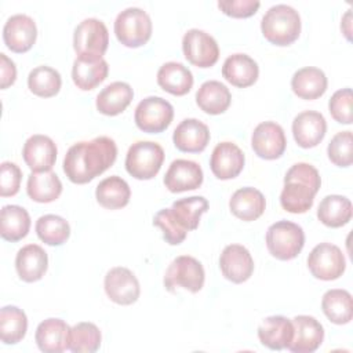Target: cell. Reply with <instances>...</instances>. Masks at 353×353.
Returning <instances> with one entry per match:
<instances>
[{"mask_svg":"<svg viewBox=\"0 0 353 353\" xmlns=\"http://www.w3.org/2000/svg\"><path fill=\"white\" fill-rule=\"evenodd\" d=\"M117 157V146L109 137L101 135L91 141L72 145L63 159V172L73 183H87L105 172Z\"/></svg>","mask_w":353,"mask_h":353,"instance_id":"obj_1","label":"cell"},{"mask_svg":"<svg viewBox=\"0 0 353 353\" xmlns=\"http://www.w3.org/2000/svg\"><path fill=\"white\" fill-rule=\"evenodd\" d=\"M320 186L321 178L319 171L312 164L296 163L284 176L280 204L291 214H303L312 208Z\"/></svg>","mask_w":353,"mask_h":353,"instance_id":"obj_2","label":"cell"},{"mask_svg":"<svg viewBox=\"0 0 353 353\" xmlns=\"http://www.w3.org/2000/svg\"><path fill=\"white\" fill-rule=\"evenodd\" d=\"M263 37L274 46H288L301 33V17L295 8L287 4L270 7L261 21Z\"/></svg>","mask_w":353,"mask_h":353,"instance_id":"obj_3","label":"cell"},{"mask_svg":"<svg viewBox=\"0 0 353 353\" xmlns=\"http://www.w3.org/2000/svg\"><path fill=\"white\" fill-rule=\"evenodd\" d=\"M305 245L303 229L290 221H279L268 228L266 247L269 252L280 259H294Z\"/></svg>","mask_w":353,"mask_h":353,"instance_id":"obj_4","label":"cell"},{"mask_svg":"<svg viewBox=\"0 0 353 353\" xmlns=\"http://www.w3.org/2000/svg\"><path fill=\"white\" fill-rule=\"evenodd\" d=\"M114 34L125 47H141L152 36V19L142 8L128 7L116 17Z\"/></svg>","mask_w":353,"mask_h":353,"instance_id":"obj_5","label":"cell"},{"mask_svg":"<svg viewBox=\"0 0 353 353\" xmlns=\"http://www.w3.org/2000/svg\"><path fill=\"white\" fill-rule=\"evenodd\" d=\"M164 161V150L157 142L138 141L132 143L125 156V170L135 179H152Z\"/></svg>","mask_w":353,"mask_h":353,"instance_id":"obj_6","label":"cell"},{"mask_svg":"<svg viewBox=\"0 0 353 353\" xmlns=\"http://www.w3.org/2000/svg\"><path fill=\"white\" fill-rule=\"evenodd\" d=\"M204 279L203 265L193 256L181 255L168 265L164 274V287L170 292L181 287L196 294L203 288Z\"/></svg>","mask_w":353,"mask_h":353,"instance_id":"obj_7","label":"cell"},{"mask_svg":"<svg viewBox=\"0 0 353 353\" xmlns=\"http://www.w3.org/2000/svg\"><path fill=\"white\" fill-rule=\"evenodd\" d=\"M172 117V105L161 97H146L137 105L134 113L137 127L149 134L164 131L171 124Z\"/></svg>","mask_w":353,"mask_h":353,"instance_id":"obj_8","label":"cell"},{"mask_svg":"<svg viewBox=\"0 0 353 353\" xmlns=\"http://www.w3.org/2000/svg\"><path fill=\"white\" fill-rule=\"evenodd\" d=\"M109 32L106 25L97 18L83 19L73 33V48L77 55L99 57L106 52Z\"/></svg>","mask_w":353,"mask_h":353,"instance_id":"obj_9","label":"cell"},{"mask_svg":"<svg viewBox=\"0 0 353 353\" xmlns=\"http://www.w3.org/2000/svg\"><path fill=\"white\" fill-rule=\"evenodd\" d=\"M307 268L316 279L331 281L343 274L346 269V259L338 245L320 243L310 251L307 256Z\"/></svg>","mask_w":353,"mask_h":353,"instance_id":"obj_10","label":"cell"},{"mask_svg":"<svg viewBox=\"0 0 353 353\" xmlns=\"http://www.w3.org/2000/svg\"><path fill=\"white\" fill-rule=\"evenodd\" d=\"M185 58L197 68H211L219 58L216 40L204 30L189 29L182 39Z\"/></svg>","mask_w":353,"mask_h":353,"instance_id":"obj_11","label":"cell"},{"mask_svg":"<svg viewBox=\"0 0 353 353\" xmlns=\"http://www.w3.org/2000/svg\"><path fill=\"white\" fill-rule=\"evenodd\" d=\"M105 292L117 305H132L139 298V281L135 274L123 266L112 268L103 280Z\"/></svg>","mask_w":353,"mask_h":353,"instance_id":"obj_12","label":"cell"},{"mask_svg":"<svg viewBox=\"0 0 353 353\" xmlns=\"http://www.w3.org/2000/svg\"><path fill=\"white\" fill-rule=\"evenodd\" d=\"M251 146L255 154L265 160H274L283 156L287 139L284 130L274 121L259 123L252 132Z\"/></svg>","mask_w":353,"mask_h":353,"instance_id":"obj_13","label":"cell"},{"mask_svg":"<svg viewBox=\"0 0 353 353\" xmlns=\"http://www.w3.org/2000/svg\"><path fill=\"white\" fill-rule=\"evenodd\" d=\"M37 37L34 21L26 14L11 15L3 28V40L8 50L14 52L29 51Z\"/></svg>","mask_w":353,"mask_h":353,"instance_id":"obj_14","label":"cell"},{"mask_svg":"<svg viewBox=\"0 0 353 353\" xmlns=\"http://www.w3.org/2000/svg\"><path fill=\"white\" fill-rule=\"evenodd\" d=\"M219 268L225 279L240 284L247 281L254 272V259L250 251L240 244H229L219 256Z\"/></svg>","mask_w":353,"mask_h":353,"instance_id":"obj_15","label":"cell"},{"mask_svg":"<svg viewBox=\"0 0 353 353\" xmlns=\"http://www.w3.org/2000/svg\"><path fill=\"white\" fill-rule=\"evenodd\" d=\"M291 321L294 325V336L287 349L292 353L316 352L324 339V328L320 321L306 314L295 316Z\"/></svg>","mask_w":353,"mask_h":353,"instance_id":"obj_16","label":"cell"},{"mask_svg":"<svg viewBox=\"0 0 353 353\" xmlns=\"http://www.w3.org/2000/svg\"><path fill=\"white\" fill-rule=\"evenodd\" d=\"M57 153L55 142L50 137L41 134L29 137L22 149L23 160L33 172L51 171L57 160Z\"/></svg>","mask_w":353,"mask_h":353,"instance_id":"obj_17","label":"cell"},{"mask_svg":"<svg viewBox=\"0 0 353 353\" xmlns=\"http://www.w3.org/2000/svg\"><path fill=\"white\" fill-rule=\"evenodd\" d=\"M245 157L241 149L233 142L218 143L210 159V167L212 174L222 181L236 178L244 167Z\"/></svg>","mask_w":353,"mask_h":353,"instance_id":"obj_18","label":"cell"},{"mask_svg":"<svg viewBox=\"0 0 353 353\" xmlns=\"http://www.w3.org/2000/svg\"><path fill=\"white\" fill-rule=\"evenodd\" d=\"M201 183L203 170L196 161L192 160H174L164 175V185L172 193L194 190L200 188Z\"/></svg>","mask_w":353,"mask_h":353,"instance_id":"obj_19","label":"cell"},{"mask_svg":"<svg viewBox=\"0 0 353 353\" xmlns=\"http://www.w3.org/2000/svg\"><path fill=\"white\" fill-rule=\"evenodd\" d=\"M327 132L324 116L316 110H305L295 116L292 121V135L295 142L303 148L317 146Z\"/></svg>","mask_w":353,"mask_h":353,"instance_id":"obj_20","label":"cell"},{"mask_svg":"<svg viewBox=\"0 0 353 353\" xmlns=\"http://www.w3.org/2000/svg\"><path fill=\"white\" fill-rule=\"evenodd\" d=\"M172 141L175 148L181 152L199 153L203 152L210 142V130L197 119H185L174 130Z\"/></svg>","mask_w":353,"mask_h":353,"instance_id":"obj_21","label":"cell"},{"mask_svg":"<svg viewBox=\"0 0 353 353\" xmlns=\"http://www.w3.org/2000/svg\"><path fill=\"white\" fill-rule=\"evenodd\" d=\"M108 72L109 66L103 58L77 55L72 68V79L77 88L90 91L106 79Z\"/></svg>","mask_w":353,"mask_h":353,"instance_id":"obj_22","label":"cell"},{"mask_svg":"<svg viewBox=\"0 0 353 353\" xmlns=\"http://www.w3.org/2000/svg\"><path fill=\"white\" fill-rule=\"evenodd\" d=\"M70 327L61 319H47L41 321L34 334L39 349L44 353H61L69 349Z\"/></svg>","mask_w":353,"mask_h":353,"instance_id":"obj_23","label":"cell"},{"mask_svg":"<svg viewBox=\"0 0 353 353\" xmlns=\"http://www.w3.org/2000/svg\"><path fill=\"white\" fill-rule=\"evenodd\" d=\"M48 268V256L37 244L23 245L15 256V269L21 280L33 283L40 280Z\"/></svg>","mask_w":353,"mask_h":353,"instance_id":"obj_24","label":"cell"},{"mask_svg":"<svg viewBox=\"0 0 353 353\" xmlns=\"http://www.w3.org/2000/svg\"><path fill=\"white\" fill-rule=\"evenodd\" d=\"M294 336L292 321L284 316H269L258 327L261 343L272 350L288 347Z\"/></svg>","mask_w":353,"mask_h":353,"instance_id":"obj_25","label":"cell"},{"mask_svg":"<svg viewBox=\"0 0 353 353\" xmlns=\"http://www.w3.org/2000/svg\"><path fill=\"white\" fill-rule=\"evenodd\" d=\"M259 74L258 63L247 54H233L228 57L222 66V76L234 87L245 88L252 85Z\"/></svg>","mask_w":353,"mask_h":353,"instance_id":"obj_26","label":"cell"},{"mask_svg":"<svg viewBox=\"0 0 353 353\" xmlns=\"http://www.w3.org/2000/svg\"><path fill=\"white\" fill-rule=\"evenodd\" d=\"M265 207L266 200L262 192L250 186L236 190L229 200V208L232 214L245 222L258 219L263 214Z\"/></svg>","mask_w":353,"mask_h":353,"instance_id":"obj_27","label":"cell"},{"mask_svg":"<svg viewBox=\"0 0 353 353\" xmlns=\"http://www.w3.org/2000/svg\"><path fill=\"white\" fill-rule=\"evenodd\" d=\"M134 98V91L128 83L113 81L108 84L97 95V109L99 113L106 116L120 114L127 109Z\"/></svg>","mask_w":353,"mask_h":353,"instance_id":"obj_28","label":"cell"},{"mask_svg":"<svg viewBox=\"0 0 353 353\" xmlns=\"http://www.w3.org/2000/svg\"><path fill=\"white\" fill-rule=\"evenodd\" d=\"M327 77L319 68L306 66L298 69L291 79V88L301 99L312 101L320 98L327 90Z\"/></svg>","mask_w":353,"mask_h":353,"instance_id":"obj_29","label":"cell"},{"mask_svg":"<svg viewBox=\"0 0 353 353\" xmlns=\"http://www.w3.org/2000/svg\"><path fill=\"white\" fill-rule=\"evenodd\" d=\"M157 84L164 91L182 97L192 90L193 74L181 62H165L157 72Z\"/></svg>","mask_w":353,"mask_h":353,"instance_id":"obj_30","label":"cell"},{"mask_svg":"<svg viewBox=\"0 0 353 353\" xmlns=\"http://www.w3.org/2000/svg\"><path fill=\"white\" fill-rule=\"evenodd\" d=\"M232 101L229 88L216 80L204 81L196 92L197 106L208 114L223 113Z\"/></svg>","mask_w":353,"mask_h":353,"instance_id":"obj_31","label":"cell"},{"mask_svg":"<svg viewBox=\"0 0 353 353\" xmlns=\"http://www.w3.org/2000/svg\"><path fill=\"white\" fill-rule=\"evenodd\" d=\"M97 201L108 210H119L128 204L131 190L128 183L117 175L102 179L95 189Z\"/></svg>","mask_w":353,"mask_h":353,"instance_id":"obj_32","label":"cell"},{"mask_svg":"<svg viewBox=\"0 0 353 353\" xmlns=\"http://www.w3.org/2000/svg\"><path fill=\"white\" fill-rule=\"evenodd\" d=\"M317 218L328 228H341L352 218V203L345 196L328 194L319 204Z\"/></svg>","mask_w":353,"mask_h":353,"instance_id":"obj_33","label":"cell"},{"mask_svg":"<svg viewBox=\"0 0 353 353\" xmlns=\"http://www.w3.org/2000/svg\"><path fill=\"white\" fill-rule=\"evenodd\" d=\"M28 196L37 203H51L62 193V182L52 171L32 172L26 183Z\"/></svg>","mask_w":353,"mask_h":353,"instance_id":"obj_34","label":"cell"},{"mask_svg":"<svg viewBox=\"0 0 353 353\" xmlns=\"http://www.w3.org/2000/svg\"><path fill=\"white\" fill-rule=\"evenodd\" d=\"M0 223L1 237L14 243L22 240L28 234L30 228V216L23 207L8 204L1 208Z\"/></svg>","mask_w":353,"mask_h":353,"instance_id":"obj_35","label":"cell"},{"mask_svg":"<svg viewBox=\"0 0 353 353\" xmlns=\"http://www.w3.org/2000/svg\"><path fill=\"white\" fill-rule=\"evenodd\" d=\"M321 309L327 319L334 324H347L353 316L352 295L346 290H328L321 299Z\"/></svg>","mask_w":353,"mask_h":353,"instance_id":"obj_36","label":"cell"},{"mask_svg":"<svg viewBox=\"0 0 353 353\" xmlns=\"http://www.w3.org/2000/svg\"><path fill=\"white\" fill-rule=\"evenodd\" d=\"M28 330V319L22 309L17 306H4L0 310V338L6 345L21 342Z\"/></svg>","mask_w":353,"mask_h":353,"instance_id":"obj_37","label":"cell"},{"mask_svg":"<svg viewBox=\"0 0 353 353\" xmlns=\"http://www.w3.org/2000/svg\"><path fill=\"white\" fill-rule=\"evenodd\" d=\"M208 210V201L203 196H190L172 203L171 211L179 225L186 230H194L200 218Z\"/></svg>","mask_w":353,"mask_h":353,"instance_id":"obj_38","label":"cell"},{"mask_svg":"<svg viewBox=\"0 0 353 353\" xmlns=\"http://www.w3.org/2000/svg\"><path fill=\"white\" fill-rule=\"evenodd\" d=\"M62 79L58 70L51 66H37L30 70L28 76L29 90L41 98H51L57 95L61 90Z\"/></svg>","mask_w":353,"mask_h":353,"instance_id":"obj_39","label":"cell"},{"mask_svg":"<svg viewBox=\"0 0 353 353\" xmlns=\"http://www.w3.org/2000/svg\"><path fill=\"white\" fill-rule=\"evenodd\" d=\"M36 233L43 243L48 245H61L69 239L70 226L62 216L47 214L36 221Z\"/></svg>","mask_w":353,"mask_h":353,"instance_id":"obj_40","label":"cell"},{"mask_svg":"<svg viewBox=\"0 0 353 353\" xmlns=\"http://www.w3.org/2000/svg\"><path fill=\"white\" fill-rule=\"evenodd\" d=\"M101 331L94 323H77L70 328L69 350L74 353H94L101 346Z\"/></svg>","mask_w":353,"mask_h":353,"instance_id":"obj_41","label":"cell"},{"mask_svg":"<svg viewBox=\"0 0 353 353\" xmlns=\"http://www.w3.org/2000/svg\"><path fill=\"white\" fill-rule=\"evenodd\" d=\"M353 135L352 131L336 132L328 143L327 154L332 164L338 167H349L353 161Z\"/></svg>","mask_w":353,"mask_h":353,"instance_id":"obj_42","label":"cell"},{"mask_svg":"<svg viewBox=\"0 0 353 353\" xmlns=\"http://www.w3.org/2000/svg\"><path fill=\"white\" fill-rule=\"evenodd\" d=\"M153 225L161 229L164 240L171 245L181 244L188 234V230L183 229L172 215L171 208H163L156 212L153 216Z\"/></svg>","mask_w":353,"mask_h":353,"instance_id":"obj_43","label":"cell"},{"mask_svg":"<svg viewBox=\"0 0 353 353\" xmlns=\"http://www.w3.org/2000/svg\"><path fill=\"white\" fill-rule=\"evenodd\" d=\"M352 90L342 88L332 94L328 102V109L332 119L341 124H350L352 123Z\"/></svg>","mask_w":353,"mask_h":353,"instance_id":"obj_44","label":"cell"},{"mask_svg":"<svg viewBox=\"0 0 353 353\" xmlns=\"http://www.w3.org/2000/svg\"><path fill=\"white\" fill-rule=\"evenodd\" d=\"M22 179L21 168L11 161H3L0 165V196L8 197L18 193Z\"/></svg>","mask_w":353,"mask_h":353,"instance_id":"obj_45","label":"cell"},{"mask_svg":"<svg viewBox=\"0 0 353 353\" xmlns=\"http://www.w3.org/2000/svg\"><path fill=\"white\" fill-rule=\"evenodd\" d=\"M261 3L256 0H219V10L232 18H248L254 15Z\"/></svg>","mask_w":353,"mask_h":353,"instance_id":"obj_46","label":"cell"},{"mask_svg":"<svg viewBox=\"0 0 353 353\" xmlns=\"http://www.w3.org/2000/svg\"><path fill=\"white\" fill-rule=\"evenodd\" d=\"M17 79V68L15 63L6 55L0 54V87L6 90L11 84H14Z\"/></svg>","mask_w":353,"mask_h":353,"instance_id":"obj_47","label":"cell"},{"mask_svg":"<svg viewBox=\"0 0 353 353\" xmlns=\"http://www.w3.org/2000/svg\"><path fill=\"white\" fill-rule=\"evenodd\" d=\"M350 19H352L350 10H347V12L343 15L342 23H341V29H342V32H343V34L346 36L347 40H350Z\"/></svg>","mask_w":353,"mask_h":353,"instance_id":"obj_48","label":"cell"}]
</instances>
